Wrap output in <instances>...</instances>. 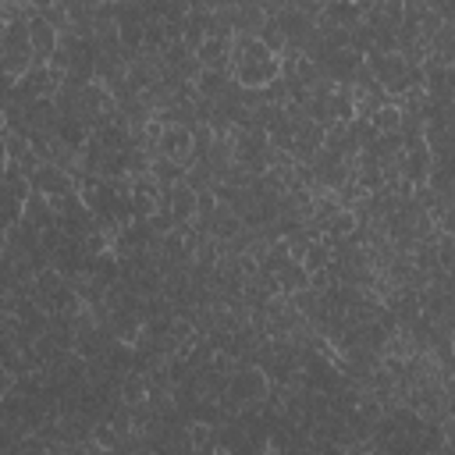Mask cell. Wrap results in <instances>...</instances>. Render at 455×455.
Returning a JSON list of instances; mask_svg holds the SVG:
<instances>
[{
	"instance_id": "cell-1",
	"label": "cell",
	"mask_w": 455,
	"mask_h": 455,
	"mask_svg": "<svg viewBox=\"0 0 455 455\" xmlns=\"http://www.w3.org/2000/svg\"><path fill=\"white\" fill-rule=\"evenodd\" d=\"M25 32H28V50H32V57H36V60H50V53L57 50V28H53L50 21H43L39 11H36V18L25 21Z\"/></svg>"
}]
</instances>
